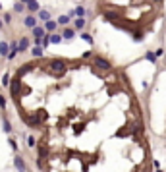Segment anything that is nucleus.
<instances>
[{"instance_id":"a878e982","label":"nucleus","mask_w":166,"mask_h":172,"mask_svg":"<svg viewBox=\"0 0 166 172\" xmlns=\"http://www.w3.org/2000/svg\"><path fill=\"white\" fill-rule=\"evenodd\" d=\"M8 143H10V147L14 149V151H18V143H16V139H10Z\"/></svg>"},{"instance_id":"6ab92c4d","label":"nucleus","mask_w":166,"mask_h":172,"mask_svg":"<svg viewBox=\"0 0 166 172\" xmlns=\"http://www.w3.org/2000/svg\"><path fill=\"white\" fill-rule=\"evenodd\" d=\"M74 16H77V18H85V8H83V6H77L75 12H74Z\"/></svg>"},{"instance_id":"0eeeda50","label":"nucleus","mask_w":166,"mask_h":172,"mask_svg":"<svg viewBox=\"0 0 166 172\" xmlns=\"http://www.w3.org/2000/svg\"><path fill=\"white\" fill-rule=\"evenodd\" d=\"M56 27H58V25H56V21L48 19V21H45V27H43V29H45V33H47V31H48V33H50V31L54 33V31H56Z\"/></svg>"},{"instance_id":"4be33fe9","label":"nucleus","mask_w":166,"mask_h":172,"mask_svg":"<svg viewBox=\"0 0 166 172\" xmlns=\"http://www.w3.org/2000/svg\"><path fill=\"white\" fill-rule=\"evenodd\" d=\"M81 39H83L85 43H89V45H93V37H91L89 33H81Z\"/></svg>"},{"instance_id":"f3484780","label":"nucleus","mask_w":166,"mask_h":172,"mask_svg":"<svg viewBox=\"0 0 166 172\" xmlns=\"http://www.w3.org/2000/svg\"><path fill=\"white\" fill-rule=\"evenodd\" d=\"M104 18H106L108 21H116V19H118V14H116V12H106Z\"/></svg>"},{"instance_id":"c756f323","label":"nucleus","mask_w":166,"mask_h":172,"mask_svg":"<svg viewBox=\"0 0 166 172\" xmlns=\"http://www.w3.org/2000/svg\"><path fill=\"white\" fill-rule=\"evenodd\" d=\"M19 2H21V4H27V2H29V0H19Z\"/></svg>"},{"instance_id":"6e6552de","label":"nucleus","mask_w":166,"mask_h":172,"mask_svg":"<svg viewBox=\"0 0 166 172\" xmlns=\"http://www.w3.org/2000/svg\"><path fill=\"white\" fill-rule=\"evenodd\" d=\"M31 31H33V39H43V37L47 35L45 29H43V27H39V25H37V27H33Z\"/></svg>"},{"instance_id":"f03ea898","label":"nucleus","mask_w":166,"mask_h":172,"mask_svg":"<svg viewBox=\"0 0 166 172\" xmlns=\"http://www.w3.org/2000/svg\"><path fill=\"white\" fill-rule=\"evenodd\" d=\"M93 64H95V68H99V70H104V72H108V70L112 68V64L108 62L106 58H103V56H95Z\"/></svg>"},{"instance_id":"4468645a","label":"nucleus","mask_w":166,"mask_h":172,"mask_svg":"<svg viewBox=\"0 0 166 172\" xmlns=\"http://www.w3.org/2000/svg\"><path fill=\"white\" fill-rule=\"evenodd\" d=\"M37 19H41V21H48L50 19V14L47 12V10H39V18Z\"/></svg>"},{"instance_id":"20e7f679","label":"nucleus","mask_w":166,"mask_h":172,"mask_svg":"<svg viewBox=\"0 0 166 172\" xmlns=\"http://www.w3.org/2000/svg\"><path fill=\"white\" fill-rule=\"evenodd\" d=\"M27 48H29V39L27 37H21L18 41V52H25Z\"/></svg>"},{"instance_id":"bb28decb","label":"nucleus","mask_w":166,"mask_h":172,"mask_svg":"<svg viewBox=\"0 0 166 172\" xmlns=\"http://www.w3.org/2000/svg\"><path fill=\"white\" fill-rule=\"evenodd\" d=\"M141 39H143V35H141V33H133V41H135V43H139Z\"/></svg>"},{"instance_id":"72a5a7b5","label":"nucleus","mask_w":166,"mask_h":172,"mask_svg":"<svg viewBox=\"0 0 166 172\" xmlns=\"http://www.w3.org/2000/svg\"><path fill=\"white\" fill-rule=\"evenodd\" d=\"M0 8H2V4H0Z\"/></svg>"},{"instance_id":"f257e3e1","label":"nucleus","mask_w":166,"mask_h":172,"mask_svg":"<svg viewBox=\"0 0 166 172\" xmlns=\"http://www.w3.org/2000/svg\"><path fill=\"white\" fill-rule=\"evenodd\" d=\"M50 68H52L58 76H62L64 72H66V62L60 60V58H54V60H50Z\"/></svg>"},{"instance_id":"a211bd4d","label":"nucleus","mask_w":166,"mask_h":172,"mask_svg":"<svg viewBox=\"0 0 166 172\" xmlns=\"http://www.w3.org/2000/svg\"><path fill=\"white\" fill-rule=\"evenodd\" d=\"M2 130H4L6 133H10V132H12V124H10V120H6V118H4V122H2Z\"/></svg>"},{"instance_id":"f8f14e48","label":"nucleus","mask_w":166,"mask_h":172,"mask_svg":"<svg viewBox=\"0 0 166 172\" xmlns=\"http://www.w3.org/2000/svg\"><path fill=\"white\" fill-rule=\"evenodd\" d=\"M83 25H85V18H75V21H74V29H83Z\"/></svg>"},{"instance_id":"ddd939ff","label":"nucleus","mask_w":166,"mask_h":172,"mask_svg":"<svg viewBox=\"0 0 166 172\" xmlns=\"http://www.w3.org/2000/svg\"><path fill=\"white\" fill-rule=\"evenodd\" d=\"M31 54L35 56V58H41V56L45 54V51H43L41 47H33V48H31Z\"/></svg>"},{"instance_id":"9b49d317","label":"nucleus","mask_w":166,"mask_h":172,"mask_svg":"<svg viewBox=\"0 0 166 172\" xmlns=\"http://www.w3.org/2000/svg\"><path fill=\"white\" fill-rule=\"evenodd\" d=\"M48 43H52V45H58V43H62V35H56V33L48 35Z\"/></svg>"},{"instance_id":"aec40b11","label":"nucleus","mask_w":166,"mask_h":172,"mask_svg":"<svg viewBox=\"0 0 166 172\" xmlns=\"http://www.w3.org/2000/svg\"><path fill=\"white\" fill-rule=\"evenodd\" d=\"M25 10V4H21V2H16L14 4V12H18V14H21Z\"/></svg>"},{"instance_id":"c85d7f7f","label":"nucleus","mask_w":166,"mask_h":172,"mask_svg":"<svg viewBox=\"0 0 166 172\" xmlns=\"http://www.w3.org/2000/svg\"><path fill=\"white\" fill-rule=\"evenodd\" d=\"M153 54H155V56H162V54H164V48H158V51H155Z\"/></svg>"},{"instance_id":"1a4fd4ad","label":"nucleus","mask_w":166,"mask_h":172,"mask_svg":"<svg viewBox=\"0 0 166 172\" xmlns=\"http://www.w3.org/2000/svg\"><path fill=\"white\" fill-rule=\"evenodd\" d=\"M74 35H75V29H74V27H66V29H64V33H62V39L70 41V39H74Z\"/></svg>"},{"instance_id":"393cba45","label":"nucleus","mask_w":166,"mask_h":172,"mask_svg":"<svg viewBox=\"0 0 166 172\" xmlns=\"http://www.w3.org/2000/svg\"><path fill=\"white\" fill-rule=\"evenodd\" d=\"M0 109L6 110V97L4 95H0Z\"/></svg>"},{"instance_id":"2eb2a0df","label":"nucleus","mask_w":166,"mask_h":172,"mask_svg":"<svg viewBox=\"0 0 166 172\" xmlns=\"http://www.w3.org/2000/svg\"><path fill=\"white\" fill-rule=\"evenodd\" d=\"M10 85H12V93H14V95H18V91H19V77H18V80H14Z\"/></svg>"},{"instance_id":"473e14b6","label":"nucleus","mask_w":166,"mask_h":172,"mask_svg":"<svg viewBox=\"0 0 166 172\" xmlns=\"http://www.w3.org/2000/svg\"><path fill=\"white\" fill-rule=\"evenodd\" d=\"M2 23H4V21H2V19H0V27H2Z\"/></svg>"},{"instance_id":"b1692460","label":"nucleus","mask_w":166,"mask_h":172,"mask_svg":"<svg viewBox=\"0 0 166 172\" xmlns=\"http://www.w3.org/2000/svg\"><path fill=\"white\" fill-rule=\"evenodd\" d=\"M0 85H4V87H6V85H10V76L8 74L2 76V83H0Z\"/></svg>"},{"instance_id":"7c9ffc66","label":"nucleus","mask_w":166,"mask_h":172,"mask_svg":"<svg viewBox=\"0 0 166 172\" xmlns=\"http://www.w3.org/2000/svg\"><path fill=\"white\" fill-rule=\"evenodd\" d=\"M153 2H156V4H158V2H162V0H153Z\"/></svg>"},{"instance_id":"2f4dec72","label":"nucleus","mask_w":166,"mask_h":172,"mask_svg":"<svg viewBox=\"0 0 166 172\" xmlns=\"http://www.w3.org/2000/svg\"><path fill=\"white\" fill-rule=\"evenodd\" d=\"M156 172H164V170H160V168H156Z\"/></svg>"},{"instance_id":"cd10ccee","label":"nucleus","mask_w":166,"mask_h":172,"mask_svg":"<svg viewBox=\"0 0 166 172\" xmlns=\"http://www.w3.org/2000/svg\"><path fill=\"white\" fill-rule=\"evenodd\" d=\"M4 21H6V23H10V21H12V14H4Z\"/></svg>"},{"instance_id":"9d476101","label":"nucleus","mask_w":166,"mask_h":172,"mask_svg":"<svg viewBox=\"0 0 166 172\" xmlns=\"http://www.w3.org/2000/svg\"><path fill=\"white\" fill-rule=\"evenodd\" d=\"M8 52H10V45L8 43H0V56H8Z\"/></svg>"},{"instance_id":"412c9836","label":"nucleus","mask_w":166,"mask_h":172,"mask_svg":"<svg viewBox=\"0 0 166 172\" xmlns=\"http://www.w3.org/2000/svg\"><path fill=\"white\" fill-rule=\"evenodd\" d=\"M145 58H147L151 64H155V62H156V56H155L153 52H151V51H149V52H145Z\"/></svg>"},{"instance_id":"423d86ee","label":"nucleus","mask_w":166,"mask_h":172,"mask_svg":"<svg viewBox=\"0 0 166 172\" xmlns=\"http://www.w3.org/2000/svg\"><path fill=\"white\" fill-rule=\"evenodd\" d=\"M25 8L29 10V12H31V16H33V14H37V12H39V8H41V6H39V2H37V0H29V2L25 4Z\"/></svg>"},{"instance_id":"7ed1b4c3","label":"nucleus","mask_w":166,"mask_h":172,"mask_svg":"<svg viewBox=\"0 0 166 172\" xmlns=\"http://www.w3.org/2000/svg\"><path fill=\"white\" fill-rule=\"evenodd\" d=\"M14 166H16L18 172H27L25 161H23V157H21V155H16V159H14Z\"/></svg>"},{"instance_id":"39448f33","label":"nucleus","mask_w":166,"mask_h":172,"mask_svg":"<svg viewBox=\"0 0 166 172\" xmlns=\"http://www.w3.org/2000/svg\"><path fill=\"white\" fill-rule=\"evenodd\" d=\"M23 25H25V27H29V29L37 27V18H35V16H31V14H29V16H25V19H23Z\"/></svg>"},{"instance_id":"dca6fc26","label":"nucleus","mask_w":166,"mask_h":172,"mask_svg":"<svg viewBox=\"0 0 166 172\" xmlns=\"http://www.w3.org/2000/svg\"><path fill=\"white\" fill-rule=\"evenodd\" d=\"M70 21H71V19H70L68 16H60V18H58V21H56V25H68Z\"/></svg>"},{"instance_id":"5701e85b","label":"nucleus","mask_w":166,"mask_h":172,"mask_svg":"<svg viewBox=\"0 0 166 172\" xmlns=\"http://www.w3.org/2000/svg\"><path fill=\"white\" fill-rule=\"evenodd\" d=\"M27 145H29V147H37V141H35L33 135H29V137H27Z\"/></svg>"}]
</instances>
